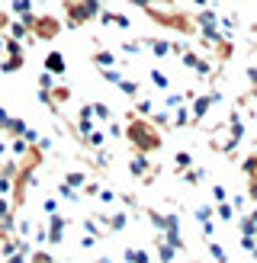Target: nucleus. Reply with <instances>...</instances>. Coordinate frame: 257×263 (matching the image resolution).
<instances>
[{"label": "nucleus", "mask_w": 257, "mask_h": 263, "mask_svg": "<svg viewBox=\"0 0 257 263\" xmlns=\"http://www.w3.org/2000/svg\"><path fill=\"white\" fill-rule=\"evenodd\" d=\"M58 32H61V23L55 16H32L29 23V35L35 39H55Z\"/></svg>", "instance_id": "nucleus-4"}, {"label": "nucleus", "mask_w": 257, "mask_h": 263, "mask_svg": "<svg viewBox=\"0 0 257 263\" xmlns=\"http://www.w3.org/2000/svg\"><path fill=\"white\" fill-rule=\"evenodd\" d=\"M4 42H7V39H4V35H0V51H4Z\"/></svg>", "instance_id": "nucleus-44"}, {"label": "nucleus", "mask_w": 257, "mask_h": 263, "mask_svg": "<svg viewBox=\"0 0 257 263\" xmlns=\"http://www.w3.org/2000/svg\"><path fill=\"white\" fill-rule=\"evenodd\" d=\"M151 84H154V90H171V77H167L164 71H158V68H151Z\"/></svg>", "instance_id": "nucleus-13"}, {"label": "nucleus", "mask_w": 257, "mask_h": 263, "mask_svg": "<svg viewBox=\"0 0 257 263\" xmlns=\"http://www.w3.org/2000/svg\"><path fill=\"white\" fill-rule=\"evenodd\" d=\"M222 97L218 90H209V93H199L196 100H193V106H190V125H199L206 116H209V109H212V103Z\"/></svg>", "instance_id": "nucleus-3"}, {"label": "nucleus", "mask_w": 257, "mask_h": 263, "mask_svg": "<svg viewBox=\"0 0 257 263\" xmlns=\"http://www.w3.org/2000/svg\"><path fill=\"white\" fill-rule=\"evenodd\" d=\"M203 26H215L218 23V16H215V10H209V7H206V10H199V16H196Z\"/></svg>", "instance_id": "nucleus-23"}, {"label": "nucleus", "mask_w": 257, "mask_h": 263, "mask_svg": "<svg viewBox=\"0 0 257 263\" xmlns=\"http://www.w3.org/2000/svg\"><path fill=\"white\" fill-rule=\"evenodd\" d=\"M135 7H154V0H132Z\"/></svg>", "instance_id": "nucleus-41"}, {"label": "nucleus", "mask_w": 257, "mask_h": 263, "mask_svg": "<svg viewBox=\"0 0 257 263\" xmlns=\"http://www.w3.org/2000/svg\"><path fill=\"white\" fill-rule=\"evenodd\" d=\"M90 109H94V116H100V119H103V122H106V119H109V116H113V109L106 106V103H90Z\"/></svg>", "instance_id": "nucleus-24"}, {"label": "nucleus", "mask_w": 257, "mask_h": 263, "mask_svg": "<svg viewBox=\"0 0 257 263\" xmlns=\"http://www.w3.org/2000/svg\"><path fill=\"white\" fill-rule=\"evenodd\" d=\"M7 26H10V16H7V13H4V10H0V32H4V29H7Z\"/></svg>", "instance_id": "nucleus-39"}, {"label": "nucleus", "mask_w": 257, "mask_h": 263, "mask_svg": "<svg viewBox=\"0 0 257 263\" xmlns=\"http://www.w3.org/2000/svg\"><path fill=\"white\" fill-rule=\"evenodd\" d=\"M212 199L215 202H228V190L222 186V183H215V186H212Z\"/></svg>", "instance_id": "nucleus-29"}, {"label": "nucleus", "mask_w": 257, "mask_h": 263, "mask_svg": "<svg viewBox=\"0 0 257 263\" xmlns=\"http://www.w3.org/2000/svg\"><path fill=\"white\" fill-rule=\"evenodd\" d=\"M103 221H106V225H109L113 231H119V228H125V221H128V215H125V212H116L113 218H103Z\"/></svg>", "instance_id": "nucleus-21"}, {"label": "nucleus", "mask_w": 257, "mask_h": 263, "mask_svg": "<svg viewBox=\"0 0 257 263\" xmlns=\"http://www.w3.org/2000/svg\"><path fill=\"white\" fill-rule=\"evenodd\" d=\"M238 228H241V238H257V221H251L248 215H238Z\"/></svg>", "instance_id": "nucleus-11"}, {"label": "nucleus", "mask_w": 257, "mask_h": 263, "mask_svg": "<svg viewBox=\"0 0 257 263\" xmlns=\"http://www.w3.org/2000/svg\"><path fill=\"white\" fill-rule=\"evenodd\" d=\"M103 138H106V135H103V132H90V135H87V144H90V148H100V144H103Z\"/></svg>", "instance_id": "nucleus-30"}, {"label": "nucleus", "mask_w": 257, "mask_h": 263, "mask_svg": "<svg viewBox=\"0 0 257 263\" xmlns=\"http://www.w3.org/2000/svg\"><path fill=\"white\" fill-rule=\"evenodd\" d=\"M206 251L215 257V263H228V254H225V247L218 244V241H212V238H209V241H206Z\"/></svg>", "instance_id": "nucleus-14"}, {"label": "nucleus", "mask_w": 257, "mask_h": 263, "mask_svg": "<svg viewBox=\"0 0 257 263\" xmlns=\"http://www.w3.org/2000/svg\"><path fill=\"white\" fill-rule=\"evenodd\" d=\"M0 68H4V74H13V71H20V68H23V55H20V58H7L4 64H0Z\"/></svg>", "instance_id": "nucleus-26"}, {"label": "nucleus", "mask_w": 257, "mask_h": 263, "mask_svg": "<svg viewBox=\"0 0 257 263\" xmlns=\"http://www.w3.org/2000/svg\"><path fill=\"white\" fill-rule=\"evenodd\" d=\"M64 10H68V26H84L87 20L100 16V0H64Z\"/></svg>", "instance_id": "nucleus-2"}, {"label": "nucleus", "mask_w": 257, "mask_h": 263, "mask_svg": "<svg viewBox=\"0 0 257 263\" xmlns=\"http://www.w3.org/2000/svg\"><path fill=\"white\" fill-rule=\"evenodd\" d=\"M84 180H87L84 174H68V177H64V186H71V190L74 186H84Z\"/></svg>", "instance_id": "nucleus-28"}, {"label": "nucleus", "mask_w": 257, "mask_h": 263, "mask_svg": "<svg viewBox=\"0 0 257 263\" xmlns=\"http://www.w3.org/2000/svg\"><path fill=\"white\" fill-rule=\"evenodd\" d=\"M128 170H132V177H138V180H151V164H148V154H135L132 161H128Z\"/></svg>", "instance_id": "nucleus-5"}, {"label": "nucleus", "mask_w": 257, "mask_h": 263, "mask_svg": "<svg viewBox=\"0 0 257 263\" xmlns=\"http://www.w3.org/2000/svg\"><path fill=\"white\" fill-rule=\"evenodd\" d=\"M10 39H16V42H20V39H26V35H29V29H26V23H10Z\"/></svg>", "instance_id": "nucleus-25"}, {"label": "nucleus", "mask_w": 257, "mask_h": 263, "mask_svg": "<svg viewBox=\"0 0 257 263\" xmlns=\"http://www.w3.org/2000/svg\"><path fill=\"white\" fill-rule=\"evenodd\" d=\"M190 167H193V154L190 151H177L174 154V170H177V174H187Z\"/></svg>", "instance_id": "nucleus-10"}, {"label": "nucleus", "mask_w": 257, "mask_h": 263, "mask_svg": "<svg viewBox=\"0 0 257 263\" xmlns=\"http://www.w3.org/2000/svg\"><path fill=\"white\" fill-rule=\"evenodd\" d=\"M193 4H196L199 10H206V7H209V0H193Z\"/></svg>", "instance_id": "nucleus-42"}, {"label": "nucleus", "mask_w": 257, "mask_h": 263, "mask_svg": "<svg viewBox=\"0 0 257 263\" xmlns=\"http://www.w3.org/2000/svg\"><path fill=\"white\" fill-rule=\"evenodd\" d=\"M141 45H148L158 58H167V55H171V42H167V39H145Z\"/></svg>", "instance_id": "nucleus-8"}, {"label": "nucleus", "mask_w": 257, "mask_h": 263, "mask_svg": "<svg viewBox=\"0 0 257 263\" xmlns=\"http://www.w3.org/2000/svg\"><path fill=\"white\" fill-rule=\"evenodd\" d=\"M183 106V93H167V109H177Z\"/></svg>", "instance_id": "nucleus-32"}, {"label": "nucleus", "mask_w": 257, "mask_h": 263, "mask_svg": "<svg viewBox=\"0 0 257 263\" xmlns=\"http://www.w3.org/2000/svg\"><path fill=\"white\" fill-rule=\"evenodd\" d=\"M183 180L190 183V186H199V183L206 180V170H203V167H190L187 174H183Z\"/></svg>", "instance_id": "nucleus-16"}, {"label": "nucleus", "mask_w": 257, "mask_h": 263, "mask_svg": "<svg viewBox=\"0 0 257 263\" xmlns=\"http://www.w3.org/2000/svg\"><path fill=\"white\" fill-rule=\"evenodd\" d=\"M241 247H244V251H254V247H257V238H241Z\"/></svg>", "instance_id": "nucleus-36"}, {"label": "nucleus", "mask_w": 257, "mask_h": 263, "mask_svg": "<svg viewBox=\"0 0 257 263\" xmlns=\"http://www.w3.org/2000/svg\"><path fill=\"white\" fill-rule=\"evenodd\" d=\"M212 215H215V209H212V205H196V221H199V225L212 221Z\"/></svg>", "instance_id": "nucleus-20"}, {"label": "nucleus", "mask_w": 257, "mask_h": 263, "mask_svg": "<svg viewBox=\"0 0 257 263\" xmlns=\"http://www.w3.org/2000/svg\"><path fill=\"white\" fill-rule=\"evenodd\" d=\"M119 90H122L125 97H138V84L128 81V77H122V81H119Z\"/></svg>", "instance_id": "nucleus-22"}, {"label": "nucleus", "mask_w": 257, "mask_h": 263, "mask_svg": "<svg viewBox=\"0 0 257 263\" xmlns=\"http://www.w3.org/2000/svg\"><path fill=\"white\" fill-rule=\"evenodd\" d=\"M94 64H97V68L100 71H106V68H116V64H119V61H116V55H113V51H94Z\"/></svg>", "instance_id": "nucleus-9"}, {"label": "nucleus", "mask_w": 257, "mask_h": 263, "mask_svg": "<svg viewBox=\"0 0 257 263\" xmlns=\"http://www.w3.org/2000/svg\"><path fill=\"white\" fill-rule=\"evenodd\" d=\"M122 51H125V55H138V51H141V42H128V39H125V42H122Z\"/></svg>", "instance_id": "nucleus-33"}, {"label": "nucleus", "mask_w": 257, "mask_h": 263, "mask_svg": "<svg viewBox=\"0 0 257 263\" xmlns=\"http://www.w3.org/2000/svg\"><path fill=\"white\" fill-rule=\"evenodd\" d=\"M174 125H177V128H187V125H190V106H177V112H174Z\"/></svg>", "instance_id": "nucleus-17"}, {"label": "nucleus", "mask_w": 257, "mask_h": 263, "mask_svg": "<svg viewBox=\"0 0 257 263\" xmlns=\"http://www.w3.org/2000/svg\"><path fill=\"white\" fill-rule=\"evenodd\" d=\"M212 209H215V215H218V221H228V225H231V221L238 218V215H235V209H231V202H215Z\"/></svg>", "instance_id": "nucleus-12"}, {"label": "nucleus", "mask_w": 257, "mask_h": 263, "mask_svg": "<svg viewBox=\"0 0 257 263\" xmlns=\"http://www.w3.org/2000/svg\"><path fill=\"white\" fill-rule=\"evenodd\" d=\"M228 202H231V209H235V215H238L241 209H244V202H248V196H231Z\"/></svg>", "instance_id": "nucleus-34"}, {"label": "nucleus", "mask_w": 257, "mask_h": 263, "mask_svg": "<svg viewBox=\"0 0 257 263\" xmlns=\"http://www.w3.org/2000/svg\"><path fill=\"white\" fill-rule=\"evenodd\" d=\"M64 68H68V64H64L61 51H48L45 55V74H64Z\"/></svg>", "instance_id": "nucleus-6"}, {"label": "nucleus", "mask_w": 257, "mask_h": 263, "mask_svg": "<svg viewBox=\"0 0 257 263\" xmlns=\"http://www.w3.org/2000/svg\"><path fill=\"white\" fill-rule=\"evenodd\" d=\"M100 20L106 23V26H119V29H128V16H122V13H109V10H100Z\"/></svg>", "instance_id": "nucleus-7"}, {"label": "nucleus", "mask_w": 257, "mask_h": 263, "mask_svg": "<svg viewBox=\"0 0 257 263\" xmlns=\"http://www.w3.org/2000/svg\"><path fill=\"white\" fill-rule=\"evenodd\" d=\"M125 138H128V144H132L138 154H151V151H158L164 144L161 132L154 128V122H148V119H128Z\"/></svg>", "instance_id": "nucleus-1"}, {"label": "nucleus", "mask_w": 257, "mask_h": 263, "mask_svg": "<svg viewBox=\"0 0 257 263\" xmlns=\"http://www.w3.org/2000/svg\"><path fill=\"white\" fill-rule=\"evenodd\" d=\"M158 257H161V263H177V251L164 241H158Z\"/></svg>", "instance_id": "nucleus-15"}, {"label": "nucleus", "mask_w": 257, "mask_h": 263, "mask_svg": "<svg viewBox=\"0 0 257 263\" xmlns=\"http://www.w3.org/2000/svg\"><path fill=\"white\" fill-rule=\"evenodd\" d=\"M248 199L257 202V177H248Z\"/></svg>", "instance_id": "nucleus-35"}, {"label": "nucleus", "mask_w": 257, "mask_h": 263, "mask_svg": "<svg viewBox=\"0 0 257 263\" xmlns=\"http://www.w3.org/2000/svg\"><path fill=\"white\" fill-rule=\"evenodd\" d=\"M248 218H251V221H257V205H254V209H251V212H248Z\"/></svg>", "instance_id": "nucleus-43"}, {"label": "nucleus", "mask_w": 257, "mask_h": 263, "mask_svg": "<svg viewBox=\"0 0 257 263\" xmlns=\"http://www.w3.org/2000/svg\"><path fill=\"white\" fill-rule=\"evenodd\" d=\"M148 221H151L158 231H167V215H164V212H154V209H148Z\"/></svg>", "instance_id": "nucleus-18"}, {"label": "nucleus", "mask_w": 257, "mask_h": 263, "mask_svg": "<svg viewBox=\"0 0 257 263\" xmlns=\"http://www.w3.org/2000/svg\"><path fill=\"white\" fill-rule=\"evenodd\" d=\"M193 71H196L199 77H209V74H212V64H209V61H203V58H199V61H196V68H193Z\"/></svg>", "instance_id": "nucleus-31"}, {"label": "nucleus", "mask_w": 257, "mask_h": 263, "mask_svg": "<svg viewBox=\"0 0 257 263\" xmlns=\"http://www.w3.org/2000/svg\"><path fill=\"white\" fill-rule=\"evenodd\" d=\"M135 112H138V119H148V116H151V100H138Z\"/></svg>", "instance_id": "nucleus-27"}, {"label": "nucleus", "mask_w": 257, "mask_h": 263, "mask_svg": "<svg viewBox=\"0 0 257 263\" xmlns=\"http://www.w3.org/2000/svg\"><path fill=\"white\" fill-rule=\"evenodd\" d=\"M7 122H10V116H7V109H0V128H7Z\"/></svg>", "instance_id": "nucleus-40"}, {"label": "nucleus", "mask_w": 257, "mask_h": 263, "mask_svg": "<svg viewBox=\"0 0 257 263\" xmlns=\"http://www.w3.org/2000/svg\"><path fill=\"white\" fill-rule=\"evenodd\" d=\"M97 263H109V260H106V257H100V260H97Z\"/></svg>", "instance_id": "nucleus-45"}, {"label": "nucleus", "mask_w": 257, "mask_h": 263, "mask_svg": "<svg viewBox=\"0 0 257 263\" xmlns=\"http://www.w3.org/2000/svg\"><path fill=\"white\" fill-rule=\"evenodd\" d=\"M199 228H203L206 238H212V234H215V225H212V221H206V225H199Z\"/></svg>", "instance_id": "nucleus-38"}, {"label": "nucleus", "mask_w": 257, "mask_h": 263, "mask_svg": "<svg viewBox=\"0 0 257 263\" xmlns=\"http://www.w3.org/2000/svg\"><path fill=\"white\" fill-rule=\"evenodd\" d=\"M125 260H128V263H151L148 254H145V251H138V247H128V251H125Z\"/></svg>", "instance_id": "nucleus-19"}, {"label": "nucleus", "mask_w": 257, "mask_h": 263, "mask_svg": "<svg viewBox=\"0 0 257 263\" xmlns=\"http://www.w3.org/2000/svg\"><path fill=\"white\" fill-rule=\"evenodd\" d=\"M248 81H251V87H257V64H251V68H248Z\"/></svg>", "instance_id": "nucleus-37"}]
</instances>
